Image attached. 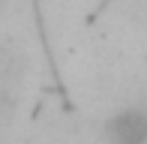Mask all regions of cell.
I'll list each match as a JSON object with an SVG mask.
<instances>
[{
  "label": "cell",
  "mask_w": 147,
  "mask_h": 144,
  "mask_svg": "<svg viewBox=\"0 0 147 144\" xmlns=\"http://www.w3.org/2000/svg\"><path fill=\"white\" fill-rule=\"evenodd\" d=\"M111 144H147V114L141 108L117 111L105 126Z\"/></svg>",
  "instance_id": "1"
}]
</instances>
